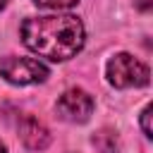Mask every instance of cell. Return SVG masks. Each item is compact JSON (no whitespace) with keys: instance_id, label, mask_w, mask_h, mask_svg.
I'll list each match as a JSON object with an SVG mask.
<instances>
[{"instance_id":"cell-1","label":"cell","mask_w":153,"mask_h":153,"mask_svg":"<svg viewBox=\"0 0 153 153\" xmlns=\"http://www.w3.org/2000/svg\"><path fill=\"white\" fill-rule=\"evenodd\" d=\"M22 41L31 53L50 62H65L84 48L86 31L74 14L29 17L22 24Z\"/></svg>"},{"instance_id":"cell-4","label":"cell","mask_w":153,"mask_h":153,"mask_svg":"<svg viewBox=\"0 0 153 153\" xmlns=\"http://www.w3.org/2000/svg\"><path fill=\"white\" fill-rule=\"evenodd\" d=\"M55 110L62 120L74 122V124H84V122H88V117L93 112V98L84 88H69L57 98Z\"/></svg>"},{"instance_id":"cell-8","label":"cell","mask_w":153,"mask_h":153,"mask_svg":"<svg viewBox=\"0 0 153 153\" xmlns=\"http://www.w3.org/2000/svg\"><path fill=\"white\" fill-rule=\"evenodd\" d=\"M148 117H151V105H146V108L141 110V129H143L146 139H151V136H153V134H151V124H148Z\"/></svg>"},{"instance_id":"cell-7","label":"cell","mask_w":153,"mask_h":153,"mask_svg":"<svg viewBox=\"0 0 153 153\" xmlns=\"http://www.w3.org/2000/svg\"><path fill=\"white\" fill-rule=\"evenodd\" d=\"M38 7H48V10H67L74 7L79 0H33Z\"/></svg>"},{"instance_id":"cell-2","label":"cell","mask_w":153,"mask_h":153,"mask_svg":"<svg viewBox=\"0 0 153 153\" xmlns=\"http://www.w3.org/2000/svg\"><path fill=\"white\" fill-rule=\"evenodd\" d=\"M105 76L115 88H131L148 84V67L129 53H117L105 65Z\"/></svg>"},{"instance_id":"cell-5","label":"cell","mask_w":153,"mask_h":153,"mask_svg":"<svg viewBox=\"0 0 153 153\" xmlns=\"http://www.w3.org/2000/svg\"><path fill=\"white\" fill-rule=\"evenodd\" d=\"M17 129H19V139H22L24 146L31 148V151H43V148L50 143V134H48V129H45L36 117H31V115L22 117V122H19Z\"/></svg>"},{"instance_id":"cell-9","label":"cell","mask_w":153,"mask_h":153,"mask_svg":"<svg viewBox=\"0 0 153 153\" xmlns=\"http://www.w3.org/2000/svg\"><path fill=\"white\" fill-rule=\"evenodd\" d=\"M0 153H7V148H5V143H0Z\"/></svg>"},{"instance_id":"cell-10","label":"cell","mask_w":153,"mask_h":153,"mask_svg":"<svg viewBox=\"0 0 153 153\" xmlns=\"http://www.w3.org/2000/svg\"><path fill=\"white\" fill-rule=\"evenodd\" d=\"M5 2H7V0H0V10H2V7H5Z\"/></svg>"},{"instance_id":"cell-3","label":"cell","mask_w":153,"mask_h":153,"mask_svg":"<svg viewBox=\"0 0 153 153\" xmlns=\"http://www.w3.org/2000/svg\"><path fill=\"white\" fill-rule=\"evenodd\" d=\"M0 74L5 81L17 86L41 84L48 76V67L33 57H2L0 60Z\"/></svg>"},{"instance_id":"cell-6","label":"cell","mask_w":153,"mask_h":153,"mask_svg":"<svg viewBox=\"0 0 153 153\" xmlns=\"http://www.w3.org/2000/svg\"><path fill=\"white\" fill-rule=\"evenodd\" d=\"M91 143L98 148V153H117L120 151V139L110 129H100L91 136Z\"/></svg>"}]
</instances>
